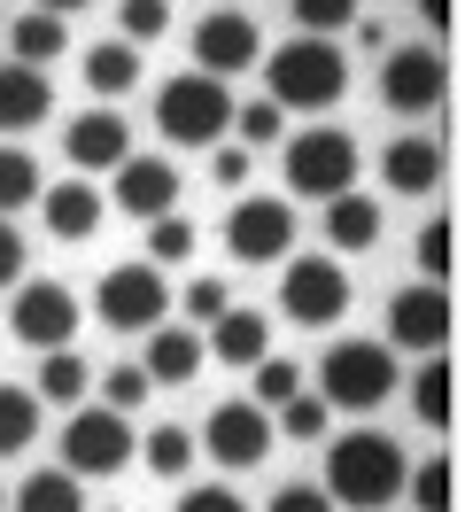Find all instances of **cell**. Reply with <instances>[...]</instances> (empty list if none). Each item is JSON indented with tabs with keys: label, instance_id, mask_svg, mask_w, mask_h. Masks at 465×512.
<instances>
[{
	"label": "cell",
	"instance_id": "36",
	"mask_svg": "<svg viewBox=\"0 0 465 512\" xmlns=\"http://www.w3.org/2000/svg\"><path fill=\"white\" fill-rule=\"evenodd\" d=\"M326 396H287V404H279V427H287V435H295V443H318V435H326Z\"/></svg>",
	"mask_w": 465,
	"mask_h": 512
},
{
	"label": "cell",
	"instance_id": "34",
	"mask_svg": "<svg viewBox=\"0 0 465 512\" xmlns=\"http://www.w3.org/2000/svg\"><path fill=\"white\" fill-rule=\"evenodd\" d=\"M279 125H287V109H279V101H248V109H233V132H241V148H272Z\"/></svg>",
	"mask_w": 465,
	"mask_h": 512
},
{
	"label": "cell",
	"instance_id": "20",
	"mask_svg": "<svg viewBox=\"0 0 465 512\" xmlns=\"http://www.w3.org/2000/svg\"><path fill=\"white\" fill-rule=\"evenodd\" d=\"M39 210H47V233H55V241H93L109 194H93V179H55V187H39Z\"/></svg>",
	"mask_w": 465,
	"mask_h": 512
},
{
	"label": "cell",
	"instance_id": "18",
	"mask_svg": "<svg viewBox=\"0 0 465 512\" xmlns=\"http://www.w3.org/2000/svg\"><path fill=\"white\" fill-rule=\"evenodd\" d=\"M202 365H210V350H202L194 326H148V357H140V373H148L155 388H186Z\"/></svg>",
	"mask_w": 465,
	"mask_h": 512
},
{
	"label": "cell",
	"instance_id": "45",
	"mask_svg": "<svg viewBox=\"0 0 465 512\" xmlns=\"http://www.w3.org/2000/svg\"><path fill=\"white\" fill-rule=\"evenodd\" d=\"M419 16H427V32L450 39V24H458V0H419Z\"/></svg>",
	"mask_w": 465,
	"mask_h": 512
},
{
	"label": "cell",
	"instance_id": "15",
	"mask_svg": "<svg viewBox=\"0 0 465 512\" xmlns=\"http://www.w3.org/2000/svg\"><path fill=\"white\" fill-rule=\"evenodd\" d=\"M62 156L78 163V171H117V163L132 156V125H124L109 101H101V109H78L70 132H62Z\"/></svg>",
	"mask_w": 465,
	"mask_h": 512
},
{
	"label": "cell",
	"instance_id": "33",
	"mask_svg": "<svg viewBox=\"0 0 465 512\" xmlns=\"http://www.w3.org/2000/svg\"><path fill=\"white\" fill-rule=\"evenodd\" d=\"M248 373H256V396H248V404H264V412H279L287 396H303V365H295V357H256Z\"/></svg>",
	"mask_w": 465,
	"mask_h": 512
},
{
	"label": "cell",
	"instance_id": "17",
	"mask_svg": "<svg viewBox=\"0 0 465 512\" xmlns=\"http://www.w3.org/2000/svg\"><path fill=\"white\" fill-rule=\"evenodd\" d=\"M202 350L217 357V365H233V373H248L256 357H272V319L264 311H241V303H225L210 319V342Z\"/></svg>",
	"mask_w": 465,
	"mask_h": 512
},
{
	"label": "cell",
	"instance_id": "38",
	"mask_svg": "<svg viewBox=\"0 0 465 512\" xmlns=\"http://www.w3.org/2000/svg\"><path fill=\"white\" fill-rule=\"evenodd\" d=\"M148 256H194V225L179 218V210H163V218H148Z\"/></svg>",
	"mask_w": 465,
	"mask_h": 512
},
{
	"label": "cell",
	"instance_id": "9",
	"mask_svg": "<svg viewBox=\"0 0 465 512\" xmlns=\"http://www.w3.org/2000/svg\"><path fill=\"white\" fill-rule=\"evenodd\" d=\"M380 101H388L396 117H434V109L450 101V55H442V47H388Z\"/></svg>",
	"mask_w": 465,
	"mask_h": 512
},
{
	"label": "cell",
	"instance_id": "37",
	"mask_svg": "<svg viewBox=\"0 0 465 512\" xmlns=\"http://www.w3.org/2000/svg\"><path fill=\"white\" fill-rule=\"evenodd\" d=\"M117 24H124V39L140 47V39L171 32V0H124V8H117Z\"/></svg>",
	"mask_w": 465,
	"mask_h": 512
},
{
	"label": "cell",
	"instance_id": "3",
	"mask_svg": "<svg viewBox=\"0 0 465 512\" xmlns=\"http://www.w3.org/2000/svg\"><path fill=\"white\" fill-rule=\"evenodd\" d=\"M318 396H326V412H380L396 396V350L388 342H334L318 357Z\"/></svg>",
	"mask_w": 465,
	"mask_h": 512
},
{
	"label": "cell",
	"instance_id": "42",
	"mask_svg": "<svg viewBox=\"0 0 465 512\" xmlns=\"http://www.w3.org/2000/svg\"><path fill=\"white\" fill-rule=\"evenodd\" d=\"M272 512H334V497L318 481H287V489H272Z\"/></svg>",
	"mask_w": 465,
	"mask_h": 512
},
{
	"label": "cell",
	"instance_id": "28",
	"mask_svg": "<svg viewBox=\"0 0 465 512\" xmlns=\"http://www.w3.org/2000/svg\"><path fill=\"white\" fill-rule=\"evenodd\" d=\"M411 256H419V280L450 288V272H458V218H427L419 241H411Z\"/></svg>",
	"mask_w": 465,
	"mask_h": 512
},
{
	"label": "cell",
	"instance_id": "16",
	"mask_svg": "<svg viewBox=\"0 0 465 512\" xmlns=\"http://www.w3.org/2000/svg\"><path fill=\"white\" fill-rule=\"evenodd\" d=\"M109 202H117L124 218H163V210H179V171H171V156H124Z\"/></svg>",
	"mask_w": 465,
	"mask_h": 512
},
{
	"label": "cell",
	"instance_id": "10",
	"mask_svg": "<svg viewBox=\"0 0 465 512\" xmlns=\"http://www.w3.org/2000/svg\"><path fill=\"white\" fill-rule=\"evenodd\" d=\"M450 334H458V303L450 288H434V280H411V288L388 295V350H450Z\"/></svg>",
	"mask_w": 465,
	"mask_h": 512
},
{
	"label": "cell",
	"instance_id": "13",
	"mask_svg": "<svg viewBox=\"0 0 465 512\" xmlns=\"http://www.w3.org/2000/svg\"><path fill=\"white\" fill-rule=\"evenodd\" d=\"M272 443H279V427H272L264 404H217V412L202 419V443L194 450H210L225 474H248V466L272 458Z\"/></svg>",
	"mask_w": 465,
	"mask_h": 512
},
{
	"label": "cell",
	"instance_id": "21",
	"mask_svg": "<svg viewBox=\"0 0 465 512\" xmlns=\"http://www.w3.org/2000/svg\"><path fill=\"white\" fill-rule=\"evenodd\" d=\"M55 117V86L31 63H0V132H31Z\"/></svg>",
	"mask_w": 465,
	"mask_h": 512
},
{
	"label": "cell",
	"instance_id": "11",
	"mask_svg": "<svg viewBox=\"0 0 465 512\" xmlns=\"http://www.w3.org/2000/svg\"><path fill=\"white\" fill-rule=\"evenodd\" d=\"M8 334L24 342V350H70V334H78V295L62 288V280H16V303H8Z\"/></svg>",
	"mask_w": 465,
	"mask_h": 512
},
{
	"label": "cell",
	"instance_id": "32",
	"mask_svg": "<svg viewBox=\"0 0 465 512\" xmlns=\"http://www.w3.org/2000/svg\"><path fill=\"white\" fill-rule=\"evenodd\" d=\"M39 163L24 156V148H0V218H16V210H31L39 202Z\"/></svg>",
	"mask_w": 465,
	"mask_h": 512
},
{
	"label": "cell",
	"instance_id": "27",
	"mask_svg": "<svg viewBox=\"0 0 465 512\" xmlns=\"http://www.w3.org/2000/svg\"><path fill=\"white\" fill-rule=\"evenodd\" d=\"M8 512H86V497H78V474L70 466H39V474H24V489H16V505Z\"/></svg>",
	"mask_w": 465,
	"mask_h": 512
},
{
	"label": "cell",
	"instance_id": "23",
	"mask_svg": "<svg viewBox=\"0 0 465 512\" xmlns=\"http://www.w3.org/2000/svg\"><path fill=\"white\" fill-rule=\"evenodd\" d=\"M326 241H334V256H365L372 241H380V194H334L326 202Z\"/></svg>",
	"mask_w": 465,
	"mask_h": 512
},
{
	"label": "cell",
	"instance_id": "43",
	"mask_svg": "<svg viewBox=\"0 0 465 512\" xmlns=\"http://www.w3.org/2000/svg\"><path fill=\"white\" fill-rule=\"evenodd\" d=\"M225 303H233V288H225V280H194V288H186V319H217Z\"/></svg>",
	"mask_w": 465,
	"mask_h": 512
},
{
	"label": "cell",
	"instance_id": "19",
	"mask_svg": "<svg viewBox=\"0 0 465 512\" xmlns=\"http://www.w3.org/2000/svg\"><path fill=\"white\" fill-rule=\"evenodd\" d=\"M380 179H388V194H411V202L434 194L442 187V140L434 132H403L396 148L380 156Z\"/></svg>",
	"mask_w": 465,
	"mask_h": 512
},
{
	"label": "cell",
	"instance_id": "6",
	"mask_svg": "<svg viewBox=\"0 0 465 512\" xmlns=\"http://www.w3.org/2000/svg\"><path fill=\"white\" fill-rule=\"evenodd\" d=\"M225 256H233V264H279V256H295V202L241 194V202L225 210Z\"/></svg>",
	"mask_w": 465,
	"mask_h": 512
},
{
	"label": "cell",
	"instance_id": "14",
	"mask_svg": "<svg viewBox=\"0 0 465 512\" xmlns=\"http://www.w3.org/2000/svg\"><path fill=\"white\" fill-rule=\"evenodd\" d=\"M264 63V32H256V16L248 8H210L202 24H194V70L202 78H241V70Z\"/></svg>",
	"mask_w": 465,
	"mask_h": 512
},
{
	"label": "cell",
	"instance_id": "29",
	"mask_svg": "<svg viewBox=\"0 0 465 512\" xmlns=\"http://www.w3.org/2000/svg\"><path fill=\"white\" fill-rule=\"evenodd\" d=\"M31 443H39V396L0 381V458H24Z\"/></svg>",
	"mask_w": 465,
	"mask_h": 512
},
{
	"label": "cell",
	"instance_id": "25",
	"mask_svg": "<svg viewBox=\"0 0 465 512\" xmlns=\"http://www.w3.org/2000/svg\"><path fill=\"white\" fill-rule=\"evenodd\" d=\"M86 388H93V365H86L78 350H47V357H39V388H31L39 404L78 412V404H86Z\"/></svg>",
	"mask_w": 465,
	"mask_h": 512
},
{
	"label": "cell",
	"instance_id": "24",
	"mask_svg": "<svg viewBox=\"0 0 465 512\" xmlns=\"http://www.w3.org/2000/svg\"><path fill=\"white\" fill-rule=\"evenodd\" d=\"M86 86L93 101H117L140 86V47L132 39H101V47H86Z\"/></svg>",
	"mask_w": 465,
	"mask_h": 512
},
{
	"label": "cell",
	"instance_id": "47",
	"mask_svg": "<svg viewBox=\"0 0 465 512\" xmlns=\"http://www.w3.org/2000/svg\"><path fill=\"white\" fill-rule=\"evenodd\" d=\"M47 16H78V8H93V0H39Z\"/></svg>",
	"mask_w": 465,
	"mask_h": 512
},
{
	"label": "cell",
	"instance_id": "35",
	"mask_svg": "<svg viewBox=\"0 0 465 512\" xmlns=\"http://www.w3.org/2000/svg\"><path fill=\"white\" fill-rule=\"evenodd\" d=\"M295 24L310 39H334L341 24H357V0H295Z\"/></svg>",
	"mask_w": 465,
	"mask_h": 512
},
{
	"label": "cell",
	"instance_id": "5",
	"mask_svg": "<svg viewBox=\"0 0 465 512\" xmlns=\"http://www.w3.org/2000/svg\"><path fill=\"white\" fill-rule=\"evenodd\" d=\"M357 187V132L341 125H310L287 140V194H318V202H334V194Z\"/></svg>",
	"mask_w": 465,
	"mask_h": 512
},
{
	"label": "cell",
	"instance_id": "22",
	"mask_svg": "<svg viewBox=\"0 0 465 512\" xmlns=\"http://www.w3.org/2000/svg\"><path fill=\"white\" fill-rule=\"evenodd\" d=\"M411 412L427 419L434 435H450V427H458V365H450V350H427V357H419V373H411Z\"/></svg>",
	"mask_w": 465,
	"mask_h": 512
},
{
	"label": "cell",
	"instance_id": "41",
	"mask_svg": "<svg viewBox=\"0 0 465 512\" xmlns=\"http://www.w3.org/2000/svg\"><path fill=\"white\" fill-rule=\"evenodd\" d=\"M171 512H248V505L233 497V489H225V481H194V489H186Z\"/></svg>",
	"mask_w": 465,
	"mask_h": 512
},
{
	"label": "cell",
	"instance_id": "40",
	"mask_svg": "<svg viewBox=\"0 0 465 512\" xmlns=\"http://www.w3.org/2000/svg\"><path fill=\"white\" fill-rule=\"evenodd\" d=\"M248 171H256V148H241V140H233V148L217 140V148H210V179H217V187L241 194V187H248Z\"/></svg>",
	"mask_w": 465,
	"mask_h": 512
},
{
	"label": "cell",
	"instance_id": "4",
	"mask_svg": "<svg viewBox=\"0 0 465 512\" xmlns=\"http://www.w3.org/2000/svg\"><path fill=\"white\" fill-rule=\"evenodd\" d=\"M155 125H163L171 148H217V140L233 132V94H225V78H202V70L171 78V86L155 94Z\"/></svg>",
	"mask_w": 465,
	"mask_h": 512
},
{
	"label": "cell",
	"instance_id": "2",
	"mask_svg": "<svg viewBox=\"0 0 465 512\" xmlns=\"http://www.w3.org/2000/svg\"><path fill=\"white\" fill-rule=\"evenodd\" d=\"M264 86H272L279 109H303V117H318V109H334L341 94H349V55H341L334 39H287V47H272L264 55Z\"/></svg>",
	"mask_w": 465,
	"mask_h": 512
},
{
	"label": "cell",
	"instance_id": "8",
	"mask_svg": "<svg viewBox=\"0 0 465 512\" xmlns=\"http://www.w3.org/2000/svg\"><path fill=\"white\" fill-rule=\"evenodd\" d=\"M132 450H140V435H132L124 412H109V404H78L70 427H62V466H70V474H124Z\"/></svg>",
	"mask_w": 465,
	"mask_h": 512
},
{
	"label": "cell",
	"instance_id": "44",
	"mask_svg": "<svg viewBox=\"0 0 465 512\" xmlns=\"http://www.w3.org/2000/svg\"><path fill=\"white\" fill-rule=\"evenodd\" d=\"M16 280H24V233L0 218V288H16Z\"/></svg>",
	"mask_w": 465,
	"mask_h": 512
},
{
	"label": "cell",
	"instance_id": "46",
	"mask_svg": "<svg viewBox=\"0 0 465 512\" xmlns=\"http://www.w3.org/2000/svg\"><path fill=\"white\" fill-rule=\"evenodd\" d=\"M357 47H372V55H388V24H380V16H357Z\"/></svg>",
	"mask_w": 465,
	"mask_h": 512
},
{
	"label": "cell",
	"instance_id": "12",
	"mask_svg": "<svg viewBox=\"0 0 465 512\" xmlns=\"http://www.w3.org/2000/svg\"><path fill=\"white\" fill-rule=\"evenodd\" d=\"M93 311L117 326V334H148V326H163V311H171V288H163L155 264H117V272H101Z\"/></svg>",
	"mask_w": 465,
	"mask_h": 512
},
{
	"label": "cell",
	"instance_id": "7",
	"mask_svg": "<svg viewBox=\"0 0 465 512\" xmlns=\"http://www.w3.org/2000/svg\"><path fill=\"white\" fill-rule=\"evenodd\" d=\"M349 272H341V256H295L287 272H279V311L295 326H334L349 319Z\"/></svg>",
	"mask_w": 465,
	"mask_h": 512
},
{
	"label": "cell",
	"instance_id": "39",
	"mask_svg": "<svg viewBox=\"0 0 465 512\" xmlns=\"http://www.w3.org/2000/svg\"><path fill=\"white\" fill-rule=\"evenodd\" d=\"M101 388H109V412H140L155 381L140 373V365H109V381H101Z\"/></svg>",
	"mask_w": 465,
	"mask_h": 512
},
{
	"label": "cell",
	"instance_id": "48",
	"mask_svg": "<svg viewBox=\"0 0 465 512\" xmlns=\"http://www.w3.org/2000/svg\"><path fill=\"white\" fill-rule=\"evenodd\" d=\"M0 512H8V489H0Z\"/></svg>",
	"mask_w": 465,
	"mask_h": 512
},
{
	"label": "cell",
	"instance_id": "26",
	"mask_svg": "<svg viewBox=\"0 0 465 512\" xmlns=\"http://www.w3.org/2000/svg\"><path fill=\"white\" fill-rule=\"evenodd\" d=\"M8 47H16L8 63H31V70H47V63L62 55V47H70V32H62V16L31 8V16H16V24H8Z\"/></svg>",
	"mask_w": 465,
	"mask_h": 512
},
{
	"label": "cell",
	"instance_id": "31",
	"mask_svg": "<svg viewBox=\"0 0 465 512\" xmlns=\"http://www.w3.org/2000/svg\"><path fill=\"white\" fill-rule=\"evenodd\" d=\"M403 489L419 497V512H458V466H450V450H434L419 474H403Z\"/></svg>",
	"mask_w": 465,
	"mask_h": 512
},
{
	"label": "cell",
	"instance_id": "30",
	"mask_svg": "<svg viewBox=\"0 0 465 512\" xmlns=\"http://www.w3.org/2000/svg\"><path fill=\"white\" fill-rule=\"evenodd\" d=\"M132 458H140L148 474L179 481L186 466H194V435H186V427H148V435H140V450H132Z\"/></svg>",
	"mask_w": 465,
	"mask_h": 512
},
{
	"label": "cell",
	"instance_id": "1",
	"mask_svg": "<svg viewBox=\"0 0 465 512\" xmlns=\"http://www.w3.org/2000/svg\"><path fill=\"white\" fill-rule=\"evenodd\" d=\"M403 443L396 435H380V427H357V435H341V443H326V497L349 512H380L403 497Z\"/></svg>",
	"mask_w": 465,
	"mask_h": 512
}]
</instances>
